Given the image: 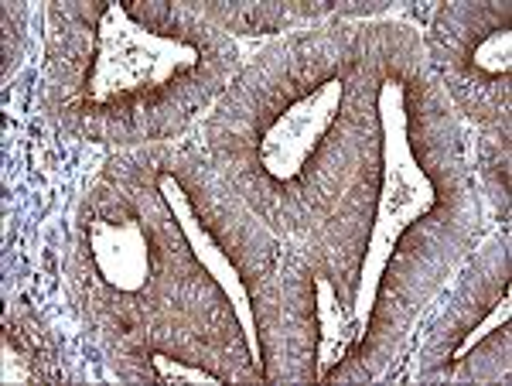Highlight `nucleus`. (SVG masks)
Masks as SVG:
<instances>
[{
  "label": "nucleus",
  "mask_w": 512,
  "mask_h": 386,
  "mask_svg": "<svg viewBox=\"0 0 512 386\" xmlns=\"http://www.w3.org/2000/svg\"><path fill=\"white\" fill-rule=\"evenodd\" d=\"M338 100H342V86L328 82V86H321L311 100H304L297 106L291 117H284V123H280L274 134H270V141L263 144V158H267V164H274L280 175H291L297 164L304 161V154L311 151V144H315V137L321 134V127L332 120Z\"/></svg>",
  "instance_id": "nucleus-1"
},
{
  "label": "nucleus",
  "mask_w": 512,
  "mask_h": 386,
  "mask_svg": "<svg viewBox=\"0 0 512 386\" xmlns=\"http://www.w3.org/2000/svg\"><path fill=\"white\" fill-rule=\"evenodd\" d=\"M164 195H168L171 209H175L178 226L185 229V236H188V240H192L195 253H198V260H202V264L219 277L222 287H226V291H229V298H233V308H236L239 322H243V332H246V339H250V349H253V352H260V346H256V322H253V308H250V301H246L243 284L236 281V270L229 267V260L219 253V246L212 243V236L195 223V216H192V209H188L185 195L175 192V188H171V185H164Z\"/></svg>",
  "instance_id": "nucleus-3"
},
{
  "label": "nucleus",
  "mask_w": 512,
  "mask_h": 386,
  "mask_svg": "<svg viewBox=\"0 0 512 386\" xmlns=\"http://www.w3.org/2000/svg\"><path fill=\"white\" fill-rule=\"evenodd\" d=\"M96 270L120 291H137L147 277V236L134 219H99L93 226Z\"/></svg>",
  "instance_id": "nucleus-2"
},
{
  "label": "nucleus",
  "mask_w": 512,
  "mask_h": 386,
  "mask_svg": "<svg viewBox=\"0 0 512 386\" xmlns=\"http://www.w3.org/2000/svg\"><path fill=\"white\" fill-rule=\"evenodd\" d=\"M154 366L161 369V376L164 380H188V383H216V376H209L205 369H188V366H181V363H171L168 356H154Z\"/></svg>",
  "instance_id": "nucleus-4"
}]
</instances>
